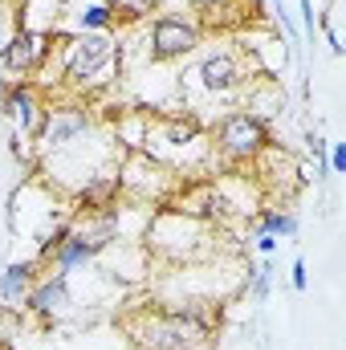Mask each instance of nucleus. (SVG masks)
I'll return each instance as SVG.
<instances>
[{
    "mask_svg": "<svg viewBox=\"0 0 346 350\" xmlns=\"http://www.w3.org/2000/svg\"><path fill=\"white\" fill-rule=\"evenodd\" d=\"M220 310L208 301H179V306H147L122 318L135 350H204L216 342Z\"/></svg>",
    "mask_w": 346,
    "mask_h": 350,
    "instance_id": "obj_1",
    "label": "nucleus"
},
{
    "mask_svg": "<svg viewBox=\"0 0 346 350\" xmlns=\"http://www.w3.org/2000/svg\"><path fill=\"white\" fill-rule=\"evenodd\" d=\"M106 70H118V45L110 41V33H82V37L66 41L62 82L70 90L106 86V78H102Z\"/></svg>",
    "mask_w": 346,
    "mask_h": 350,
    "instance_id": "obj_2",
    "label": "nucleus"
},
{
    "mask_svg": "<svg viewBox=\"0 0 346 350\" xmlns=\"http://www.w3.org/2000/svg\"><path fill=\"white\" fill-rule=\"evenodd\" d=\"M163 220L172 224L175 232H159V228H147V249L163 261H196V257H208L212 253V224L208 220H196L187 212H175V208H159Z\"/></svg>",
    "mask_w": 346,
    "mask_h": 350,
    "instance_id": "obj_3",
    "label": "nucleus"
},
{
    "mask_svg": "<svg viewBox=\"0 0 346 350\" xmlns=\"http://www.w3.org/2000/svg\"><path fill=\"white\" fill-rule=\"evenodd\" d=\"M212 147L228 159V163H257L261 155L273 147L269 122L249 114V110H228L216 131H212Z\"/></svg>",
    "mask_w": 346,
    "mask_h": 350,
    "instance_id": "obj_4",
    "label": "nucleus"
},
{
    "mask_svg": "<svg viewBox=\"0 0 346 350\" xmlns=\"http://www.w3.org/2000/svg\"><path fill=\"white\" fill-rule=\"evenodd\" d=\"M86 135H94V114H90L86 106H49L45 110V122H41V131H37L33 143L49 159V155L66 151L70 143H78Z\"/></svg>",
    "mask_w": 346,
    "mask_h": 350,
    "instance_id": "obj_5",
    "label": "nucleus"
},
{
    "mask_svg": "<svg viewBox=\"0 0 346 350\" xmlns=\"http://www.w3.org/2000/svg\"><path fill=\"white\" fill-rule=\"evenodd\" d=\"M49 53H53V33H41V29H29L21 25L8 45L0 49V66L12 74V78H33L49 66Z\"/></svg>",
    "mask_w": 346,
    "mask_h": 350,
    "instance_id": "obj_6",
    "label": "nucleus"
},
{
    "mask_svg": "<svg viewBox=\"0 0 346 350\" xmlns=\"http://www.w3.org/2000/svg\"><path fill=\"white\" fill-rule=\"evenodd\" d=\"M0 110H4V118L12 122V135H16V139H37L49 102H45L41 86H33L29 78H16L12 86L0 94Z\"/></svg>",
    "mask_w": 346,
    "mask_h": 350,
    "instance_id": "obj_7",
    "label": "nucleus"
},
{
    "mask_svg": "<svg viewBox=\"0 0 346 350\" xmlns=\"http://www.w3.org/2000/svg\"><path fill=\"white\" fill-rule=\"evenodd\" d=\"M196 49H200V25H191L183 16H155L151 41H147L151 62H179Z\"/></svg>",
    "mask_w": 346,
    "mask_h": 350,
    "instance_id": "obj_8",
    "label": "nucleus"
},
{
    "mask_svg": "<svg viewBox=\"0 0 346 350\" xmlns=\"http://www.w3.org/2000/svg\"><path fill=\"white\" fill-rule=\"evenodd\" d=\"M196 86L204 90L208 98H228V94H237V90H245V82L253 78L245 66H241V57L237 53H228V49H220V53H208L200 66H196Z\"/></svg>",
    "mask_w": 346,
    "mask_h": 350,
    "instance_id": "obj_9",
    "label": "nucleus"
},
{
    "mask_svg": "<svg viewBox=\"0 0 346 350\" xmlns=\"http://www.w3.org/2000/svg\"><path fill=\"white\" fill-rule=\"evenodd\" d=\"M70 237L82 241L90 253H106L122 241V208H94V212H74V224H70Z\"/></svg>",
    "mask_w": 346,
    "mask_h": 350,
    "instance_id": "obj_10",
    "label": "nucleus"
},
{
    "mask_svg": "<svg viewBox=\"0 0 346 350\" xmlns=\"http://www.w3.org/2000/svg\"><path fill=\"white\" fill-rule=\"evenodd\" d=\"M25 310H29V314H37L41 322L62 318V314L70 310V277H62V273L37 277V285H33V289H29V297H25Z\"/></svg>",
    "mask_w": 346,
    "mask_h": 350,
    "instance_id": "obj_11",
    "label": "nucleus"
},
{
    "mask_svg": "<svg viewBox=\"0 0 346 350\" xmlns=\"http://www.w3.org/2000/svg\"><path fill=\"white\" fill-rule=\"evenodd\" d=\"M37 265H41L37 257H29V261H8L0 269V301L8 310H25V297L37 285Z\"/></svg>",
    "mask_w": 346,
    "mask_h": 350,
    "instance_id": "obj_12",
    "label": "nucleus"
},
{
    "mask_svg": "<svg viewBox=\"0 0 346 350\" xmlns=\"http://www.w3.org/2000/svg\"><path fill=\"white\" fill-rule=\"evenodd\" d=\"M253 232H269L277 241H293L297 237V212L293 208H261L253 216Z\"/></svg>",
    "mask_w": 346,
    "mask_h": 350,
    "instance_id": "obj_13",
    "label": "nucleus"
},
{
    "mask_svg": "<svg viewBox=\"0 0 346 350\" xmlns=\"http://www.w3.org/2000/svg\"><path fill=\"white\" fill-rule=\"evenodd\" d=\"M45 261L53 265V273L70 277L74 269H82V265H90V261H94V253H90L86 245H82V241H74V237H70V241H66L62 249H53V253H49Z\"/></svg>",
    "mask_w": 346,
    "mask_h": 350,
    "instance_id": "obj_14",
    "label": "nucleus"
},
{
    "mask_svg": "<svg viewBox=\"0 0 346 350\" xmlns=\"http://www.w3.org/2000/svg\"><path fill=\"white\" fill-rule=\"evenodd\" d=\"M102 4L110 8V16L118 25H139L155 12V0H102Z\"/></svg>",
    "mask_w": 346,
    "mask_h": 350,
    "instance_id": "obj_15",
    "label": "nucleus"
},
{
    "mask_svg": "<svg viewBox=\"0 0 346 350\" xmlns=\"http://www.w3.org/2000/svg\"><path fill=\"white\" fill-rule=\"evenodd\" d=\"M78 29L82 33H110L114 16H110L106 4H86V8H78Z\"/></svg>",
    "mask_w": 346,
    "mask_h": 350,
    "instance_id": "obj_16",
    "label": "nucleus"
},
{
    "mask_svg": "<svg viewBox=\"0 0 346 350\" xmlns=\"http://www.w3.org/2000/svg\"><path fill=\"white\" fill-rule=\"evenodd\" d=\"M187 4L200 12L204 25H224V16H228L237 4H249V0H187Z\"/></svg>",
    "mask_w": 346,
    "mask_h": 350,
    "instance_id": "obj_17",
    "label": "nucleus"
},
{
    "mask_svg": "<svg viewBox=\"0 0 346 350\" xmlns=\"http://www.w3.org/2000/svg\"><path fill=\"white\" fill-rule=\"evenodd\" d=\"M273 289V265H261V269H249V297L253 301H265Z\"/></svg>",
    "mask_w": 346,
    "mask_h": 350,
    "instance_id": "obj_18",
    "label": "nucleus"
},
{
    "mask_svg": "<svg viewBox=\"0 0 346 350\" xmlns=\"http://www.w3.org/2000/svg\"><path fill=\"white\" fill-rule=\"evenodd\" d=\"M326 167L334 175L346 172V143H330V147H326Z\"/></svg>",
    "mask_w": 346,
    "mask_h": 350,
    "instance_id": "obj_19",
    "label": "nucleus"
},
{
    "mask_svg": "<svg viewBox=\"0 0 346 350\" xmlns=\"http://www.w3.org/2000/svg\"><path fill=\"white\" fill-rule=\"evenodd\" d=\"M297 12H302V29H306V37L314 41V29H318V16H314V4H310V0H297Z\"/></svg>",
    "mask_w": 346,
    "mask_h": 350,
    "instance_id": "obj_20",
    "label": "nucleus"
},
{
    "mask_svg": "<svg viewBox=\"0 0 346 350\" xmlns=\"http://www.w3.org/2000/svg\"><path fill=\"white\" fill-rule=\"evenodd\" d=\"M289 285H293L297 293H306V285H310V277H306V261H302V257H297L293 269H289Z\"/></svg>",
    "mask_w": 346,
    "mask_h": 350,
    "instance_id": "obj_21",
    "label": "nucleus"
},
{
    "mask_svg": "<svg viewBox=\"0 0 346 350\" xmlns=\"http://www.w3.org/2000/svg\"><path fill=\"white\" fill-rule=\"evenodd\" d=\"M253 241H257V253H277V237H269V232H253Z\"/></svg>",
    "mask_w": 346,
    "mask_h": 350,
    "instance_id": "obj_22",
    "label": "nucleus"
},
{
    "mask_svg": "<svg viewBox=\"0 0 346 350\" xmlns=\"http://www.w3.org/2000/svg\"><path fill=\"white\" fill-rule=\"evenodd\" d=\"M16 4H29V0H16Z\"/></svg>",
    "mask_w": 346,
    "mask_h": 350,
    "instance_id": "obj_23",
    "label": "nucleus"
},
{
    "mask_svg": "<svg viewBox=\"0 0 346 350\" xmlns=\"http://www.w3.org/2000/svg\"><path fill=\"white\" fill-rule=\"evenodd\" d=\"M204 350H212V347H204Z\"/></svg>",
    "mask_w": 346,
    "mask_h": 350,
    "instance_id": "obj_24",
    "label": "nucleus"
}]
</instances>
